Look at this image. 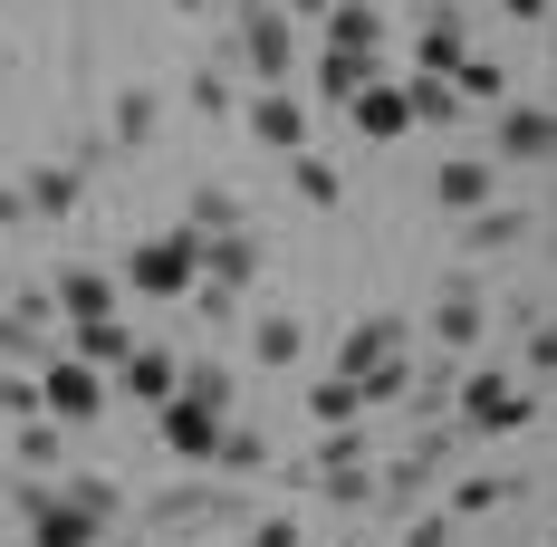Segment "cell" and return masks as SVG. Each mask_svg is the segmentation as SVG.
Returning a JSON list of instances; mask_svg holds the SVG:
<instances>
[{"label":"cell","instance_id":"8","mask_svg":"<svg viewBox=\"0 0 557 547\" xmlns=\"http://www.w3.org/2000/svg\"><path fill=\"white\" fill-rule=\"evenodd\" d=\"M193 260H202V278H212V288H231V298H240L250 278L270 270V240H260L250 221H240V231H193Z\"/></svg>","mask_w":557,"mask_h":547},{"label":"cell","instance_id":"5","mask_svg":"<svg viewBox=\"0 0 557 547\" xmlns=\"http://www.w3.org/2000/svg\"><path fill=\"white\" fill-rule=\"evenodd\" d=\"M10 499H20V519H29V538H20V547H97V538H107V529H97V519H87L67 490H49L39 471H29Z\"/></svg>","mask_w":557,"mask_h":547},{"label":"cell","instance_id":"25","mask_svg":"<svg viewBox=\"0 0 557 547\" xmlns=\"http://www.w3.org/2000/svg\"><path fill=\"white\" fill-rule=\"evenodd\" d=\"M375 77H385V58H346V49H318V97H327V107L366 97Z\"/></svg>","mask_w":557,"mask_h":547},{"label":"cell","instance_id":"12","mask_svg":"<svg viewBox=\"0 0 557 547\" xmlns=\"http://www.w3.org/2000/svg\"><path fill=\"white\" fill-rule=\"evenodd\" d=\"M481 336H491V298H481L471 278H451L443 308H433V346H443V356H471Z\"/></svg>","mask_w":557,"mask_h":547},{"label":"cell","instance_id":"14","mask_svg":"<svg viewBox=\"0 0 557 547\" xmlns=\"http://www.w3.org/2000/svg\"><path fill=\"white\" fill-rule=\"evenodd\" d=\"M433 202H443V212H481V202H500V164H491V154H451L443 173H433Z\"/></svg>","mask_w":557,"mask_h":547},{"label":"cell","instance_id":"27","mask_svg":"<svg viewBox=\"0 0 557 547\" xmlns=\"http://www.w3.org/2000/svg\"><path fill=\"white\" fill-rule=\"evenodd\" d=\"M250 356H260V365L278 375V365H298V356H308V327H298V318H278V308H270V318L250 327Z\"/></svg>","mask_w":557,"mask_h":547},{"label":"cell","instance_id":"21","mask_svg":"<svg viewBox=\"0 0 557 547\" xmlns=\"http://www.w3.org/2000/svg\"><path fill=\"white\" fill-rule=\"evenodd\" d=\"M154 125H164V97H154V87H115L107 145H154Z\"/></svg>","mask_w":557,"mask_h":547},{"label":"cell","instance_id":"35","mask_svg":"<svg viewBox=\"0 0 557 547\" xmlns=\"http://www.w3.org/2000/svg\"><path fill=\"white\" fill-rule=\"evenodd\" d=\"M413 394V356H385L375 375H356V403H404Z\"/></svg>","mask_w":557,"mask_h":547},{"label":"cell","instance_id":"11","mask_svg":"<svg viewBox=\"0 0 557 547\" xmlns=\"http://www.w3.org/2000/svg\"><path fill=\"white\" fill-rule=\"evenodd\" d=\"M154 433H164L173 461H193V471H212V442H222V413H202V403H154Z\"/></svg>","mask_w":557,"mask_h":547},{"label":"cell","instance_id":"30","mask_svg":"<svg viewBox=\"0 0 557 547\" xmlns=\"http://www.w3.org/2000/svg\"><path fill=\"white\" fill-rule=\"evenodd\" d=\"M10 451H20V471H39V481H49L58 461H67V433H58L49 413H29V423H20V442H10Z\"/></svg>","mask_w":557,"mask_h":547},{"label":"cell","instance_id":"26","mask_svg":"<svg viewBox=\"0 0 557 547\" xmlns=\"http://www.w3.org/2000/svg\"><path fill=\"white\" fill-rule=\"evenodd\" d=\"M519 490H529L519 471H471V481L451 490V509H443V519H491V509H509Z\"/></svg>","mask_w":557,"mask_h":547},{"label":"cell","instance_id":"2","mask_svg":"<svg viewBox=\"0 0 557 547\" xmlns=\"http://www.w3.org/2000/svg\"><path fill=\"white\" fill-rule=\"evenodd\" d=\"M107 403H115V384L97 375V365H77V356H39V413H49L58 433H87Z\"/></svg>","mask_w":557,"mask_h":547},{"label":"cell","instance_id":"10","mask_svg":"<svg viewBox=\"0 0 557 547\" xmlns=\"http://www.w3.org/2000/svg\"><path fill=\"white\" fill-rule=\"evenodd\" d=\"M240 125H250L270 154H308V97H288V87H260V97L240 107Z\"/></svg>","mask_w":557,"mask_h":547},{"label":"cell","instance_id":"17","mask_svg":"<svg viewBox=\"0 0 557 547\" xmlns=\"http://www.w3.org/2000/svg\"><path fill=\"white\" fill-rule=\"evenodd\" d=\"M327 49L385 58V10H375V0H327Z\"/></svg>","mask_w":557,"mask_h":547},{"label":"cell","instance_id":"44","mask_svg":"<svg viewBox=\"0 0 557 547\" xmlns=\"http://www.w3.org/2000/svg\"><path fill=\"white\" fill-rule=\"evenodd\" d=\"M288 20H327V0H288Z\"/></svg>","mask_w":557,"mask_h":547},{"label":"cell","instance_id":"42","mask_svg":"<svg viewBox=\"0 0 557 547\" xmlns=\"http://www.w3.org/2000/svg\"><path fill=\"white\" fill-rule=\"evenodd\" d=\"M20 221H29L20 212V183H0V231H20Z\"/></svg>","mask_w":557,"mask_h":547},{"label":"cell","instance_id":"9","mask_svg":"<svg viewBox=\"0 0 557 547\" xmlns=\"http://www.w3.org/2000/svg\"><path fill=\"white\" fill-rule=\"evenodd\" d=\"M385 356H413V327H404V318H394V308H375V318H356V327L336 336V365L327 375H375V365H385Z\"/></svg>","mask_w":557,"mask_h":547},{"label":"cell","instance_id":"28","mask_svg":"<svg viewBox=\"0 0 557 547\" xmlns=\"http://www.w3.org/2000/svg\"><path fill=\"white\" fill-rule=\"evenodd\" d=\"M451 97H461V107H509V67L500 58H461V67H451Z\"/></svg>","mask_w":557,"mask_h":547},{"label":"cell","instance_id":"36","mask_svg":"<svg viewBox=\"0 0 557 547\" xmlns=\"http://www.w3.org/2000/svg\"><path fill=\"white\" fill-rule=\"evenodd\" d=\"M67 499H77V509H87L97 529H115V509H125V490H115L107 471H77V481H67Z\"/></svg>","mask_w":557,"mask_h":547},{"label":"cell","instance_id":"6","mask_svg":"<svg viewBox=\"0 0 557 547\" xmlns=\"http://www.w3.org/2000/svg\"><path fill=\"white\" fill-rule=\"evenodd\" d=\"M308 490L336 499V509H366V499H375V461H366V433H356V423L318 442V461H308Z\"/></svg>","mask_w":557,"mask_h":547},{"label":"cell","instance_id":"37","mask_svg":"<svg viewBox=\"0 0 557 547\" xmlns=\"http://www.w3.org/2000/svg\"><path fill=\"white\" fill-rule=\"evenodd\" d=\"M0 413L29 423V413H39V375H0Z\"/></svg>","mask_w":557,"mask_h":547},{"label":"cell","instance_id":"31","mask_svg":"<svg viewBox=\"0 0 557 547\" xmlns=\"http://www.w3.org/2000/svg\"><path fill=\"white\" fill-rule=\"evenodd\" d=\"M404 115H413V125H433V135H443V125H461L451 77H413V87H404Z\"/></svg>","mask_w":557,"mask_h":547},{"label":"cell","instance_id":"19","mask_svg":"<svg viewBox=\"0 0 557 547\" xmlns=\"http://www.w3.org/2000/svg\"><path fill=\"white\" fill-rule=\"evenodd\" d=\"M346 125L366 135V145H394V135H413V115H404V87H366V97H346Z\"/></svg>","mask_w":557,"mask_h":547},{"label":"cell","instance_id":"29","mask_svg":"<svg viewBox=\"0 0 557 547\" xmlns=\"http://www.w3.org/2000/svg\"><path fill=\"white\" fill-rule=\"evenodd\" d=\"M288 183H298V202H318V212L346 202V173H336L327 154H288Z\"/></svg>","mask_w":557,"mask_h":547},{"label":"cell","instance_id":"39","mask_svg":"<svg viewBox=\"0 0 557 547\" xmlns=\"http://www.w3.org/2000/svg\"><path fill=\"white\" fill-rule=\"evenodd\" d=\"M193 107H202V115H231V77H222V67L193 77Z\"/></svg>","mask_w":557,"mask_h":547},{"label":"cell","instance_id":"47","mask_svg":"<svg viewBox=\"0 0 557 547\" xmlns=\"http://www.w3.org/2000/svg\"><path fill=\"white\" fill-rule=\"evenodd\" d=\"M0 298H10V278H0Z\"/></svg>","mask_w":557,"mask_h":547},{"label":"cell","instance_id":"40","mask_svg":"<svg viewBox=\"0 0 557 547\" xmlns=\"http://www.w3.org/2000/svg\"><path fill=\"white\" fill-rule=\"evenodd\" d=\"M394 547H451V519H443V509H423V519H413Z\"/></svg>","mask_w":557,"mask_h":547},{"label":"cell","instance_id":"46","mask_svg":"<svg viewBox=\"0 0 557 547\" xmlns=\"http://www.w3.org/2000/svg\"><path fill=\"white\" fill-rule=\"evenodd\" d=\"M97 547H135V538H97Z\"/></svg>","mask_w":557,"mask_h":547},{"label":"cell","instance_id":"13","mask_svg":"<svg viewBox=\"0 0 557 547\" xmlns=\"http://www.w3.org/2000/svg\"><path fill=\"white\" fill-rule=\"evenodd\" d=\"M461 58H471V29H461V10H451V0H433V10H423V29H413V77H451Z\"/></svg>","mask_w":557,"mask_h":547},{"label":"cell","instance_id":"3","mask_svg":"<svg viewBox=\"0 0 557 547\" xmlns=\"http://www.w3.org/2000/svg\"><path fill=\"white\" fill-rule=\"evenodd\" d=\"M240 67H250L260 87H288V77H298V20H288L278 0H240Z\"/></svg>","mask_w":557,"mask_h":547},{"label":"cell","instance_id":"34","mask_svg":"<svg viewBox=\"0 0 557 547\" xmlns=\"http://www.w3.org/2000/svg\"><path fill=\"white\" fill-rule=\"evenodd\" d=\"M270 461V442L250 433V423H222V442H212V471H260Z\"/></svg>","mask_w":557,"mask_h":547},{"label":"cell","instance_id":"32","mask_svg":"<svg viewBox=\"0 0 557 547\" xmlns=\"http://www.w3.org/2000/svg\"><path fill=\"white\" fill-rule=\"evenodd\" d=\"M183 231H240V192H231V183H193Z\"/></svg>","mask_w":557,"mask_h":547},{"label":"cell","instance_id":"41","mask_svg":"<svg viewBox=\"0 0 557 547\" xmlns=\"http://www.w3.org/2000/svg\"><path fill=\"white\" fill-rule=\"evenodd\" d=\"M250 547H308V529H298V519H260V529H250Z\"/></svg>","mask_w":557,"mask_h":547},{"label":"cell","instance_id":"1","mask_svg":"<svg viewBox=\"0 0 557 547\" xmlns=\"http://www.w3.org/2000/svg\"><path fill=\"white\" fill-rule=\"evenodd\" d=\"M539 413H548V394H529V384L500 375V365H471V375H451V423H461V442L529 433Z\"/></svg>","mask_w":557,"mask_h":547},{"label":"cell","instance_id":"22","mask_svg":"<svg viewBox=\"0 0 557 547\" xmlns=\"http://www.w3.org/2000/svg\"><path fill=\"white\" fill-rule=\"evenodd\" d=\"M67 336H77L67 356H77V365H97V375H115V365L135 356V336H125V318H77Z\"/></svg>","mask_w":557,"mask_h":547},{"label":"cell","instance_id":"15","mask_svg":"<svg viewBox=\"0 0 557 547\" xmlns=\"http://www.w3.org/2000/svg\"><path fill=\"white\" fill-rule=\"evenodd\" d=\"M173 375H183V365H173L164 346H135L107 384H115V403H145V413H154V403H173Z\"/></svg>","mask_w":557,"mask_h":547},{"label":"cell","instance_id":"16","mask_svg":"<svg viewBox=\"0 0 557 547\" xmlns=\"http://www.w3.org/2000/svg\"><path fill=\"white\" fill-rule=\"evenodd\" d=\"M77 202H87V173L77 164H29V183H20V212L29 221H67Z\"/></svg>","mask_w":557,"mask_h":547},{"label":"cell","instance_id":"4","mask_svg":"<svg viewBox=\"0 0 557 547\" xmlns=\"http://www.w3.org/2000/svg\"><path fill=\"white\" fill-rule=\"evenodd\" d=\"M193 278H202L193 231H154V240L125 250V288H135V298H193Z\"/></svg>","mask_w":557,"mask_h":547},{"label":"cell","instance_id":"38","mask_svg":"<svg viewBox=\"0 0 557 547\" xmlns=\"http://www.w3.org/2000/svg\"><path fill=\"white\" fill-rule=\"evenodd\" d=\"M193 308H202L212 327H231V318H240V298H231V288H212V278H193Z\"/></svg>","mask_w":557,"mask_h":547},{"label":"cell","instance_id":"45","mask_svg":"<svg viewBox=\"0 0 557 547\" xmlns=\"http://www.w3.org/2000/svg\"><path fill=\"white\" fill-rule=\"evenodd\" d=\"M173 10H212V0H173Z\"/></svg>","mask_w":557,"mask_h":547},{"label":"cell","instance_id":"24","mask_svg":"<svg viewBox=\"0 0 557 547\" xmlns=\"http://www.w3.org/2000/svg\"><path fill=\"white\" fill-rule=\"evenodd\" d=\"M231 509H240L231 490H164L154 499V529H222Z\"/></svg>","mask_w":557,"mask_h":547},{"label":"cell","instance_id":"7","mask_svg":"<svg viewBox=\"0 0 557 547\" xmlns=\"http://www.w3.org/2000/svg\"><path fill=\"white\" fill-rule=\"evenodd\" d=\"M548 154H557V115L539 97L491 107V164H548Z\"/></svg>","mask_w":557,"mask_h":547},{"label":"cell","instance_id":"18","mask_svg":"<svg viewBox=\"0 0 557 547\" xmlns=\"http://www.w3.org/2000/svg\"><path fill=\"white\" fill-rule=\"evenodd\" d=\"M529 231H539L529 212H509V202H481V212L461 221V250H471V260H500V250H519Z\"/></svg>","mask_w":557,"mask_h":547},{"label":"cell","instance_id":"20","mask_svg":"<svg viewBox=\"0 0 557 547\" xmlns=\"http://www.w3.org/2000/svg\"><path fill=\"white\" fill-rule=\"evenodd\" d=\"M49 308L77 327V318H115V278L107 270H58L49 278Z\"/></svg>","mask_w":557,"mask_h":547},{"label":"cell","instance_id":"23","mask_svg":"<svg viewBox=\"0 0 557 547\" xmlns=\"http://www.w3.org/2000/svg\"><path fill=\"white\" fill-rule=\"evenodd\" d=\"M173 394H183V403H202V413H222V423H231V403H240V384H231L222 356H193V365L173 375Z\"/></svg>","mask_w":557,"mask_h":547},{"label":"cell","instance_id":"43","mask_svg":"<svg viewBox=\"0 0 557 547\" xmlns=\"http://www.w3.org/2000/svg\"><path fill=\"white\" fill-rule=\"evenodd\" d=\"M509 20H548V0H500Z\"/></svg>","mask_w":557,"mask_h":547},{"label":"cell","instance_id":"33","mask_svg":"<svg viewBox=\"0 0 557 547\" xmlns=\"http://www.w3.org/2000/svg\"><path fill=\"white\" fill-rule=\"evenodd\" d=\"M308 413H318L327 433H346V423H356L366 403H356V384H346V375H318V384H308Z\"/></svg>","mask_w":557,"mask_h":547}]
</instances>
